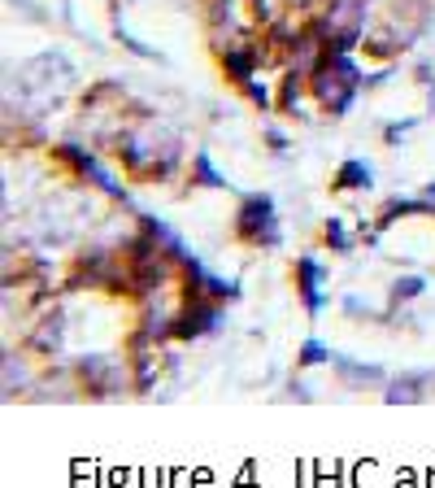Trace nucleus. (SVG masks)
I'll return each instance as SVG.
<instances>
[{"label": "nucleus", "mask_w": 435, "mask_h": 488, "mask_svg": "<svg viewBox=\"0 0 435 488\" xmlns=\"http://www.w3.org/2000/svg\"><path fill=\"white\" fill-rule=\"evenodd\" d=\"M262 227L275 236V227H270V201H266V197H262V201H248V209H244V236L262 240Z\"/></svg>", "instance_id": "obj_1"}, {"label": "nucleus", "mask_w": 435, "mask_h": 488, "mask_svg": "<svg viewBox=\"0 0 435 488\" xmlns=\"http://www.w3.org/2000/svg\"><path fill=\"white\" fill-rule=\"evenodd\" d=\"M431 375H400L396 384H388V388H383V397H388V401H418V397H423L427 393V384Z\"/></svg>", "instance_id": "obj_2"}, {"label": "nucleus", "mask_w": 435, "mask_h": 488, "mask_svg": "<svg viewBox=\"0 0 435 488\" xmlns=\"http://www.w3.org/2000/svg\"><path fill=\"white\" fill-rule=\"evenodd\" d=\"M335 366H340V375L348 384H383V371L379 366H357V362H344V357H335Z\"/></svg>", "instance_id": "obj_3"}, {"label": "nucleus", "mask_w": 435, "mask_h": 488, "mask_svg": "<svg viewBox=\"0 0 435 488\" xmlns=\"http://www.w3.org/2000/svg\"><path fill=\"white\" fill-rule=\"evenodd\" d=\"M300 288H305V305H309V314H318V305H322V297H318V266L305 257L300 262Z\"/></svg>", "instance_id": "obj_4"}, {"label": "nucleus", "mask_w": 435, "mask_h": 488, "mask_svg": "<svg viewBox=\"0 0 435 488\" xmlns=\"http://www.w3.org/2000/svg\"><path fill=\"white\" fill-rule=\"evenodd\" d=\"M322 362H335V353H331V349H322L318 340H305V349H300V366H322Z\"/></svg>", "instance_id": "obj_5"}, {"label": "nucleus", "mask_w": 435, "mask_h": 488, "mask_svg": "<svg viewBox=\"0 0 435 488\" xmlns=\"http://www.w3.org/2000/svg\"><path fill=\"white\" fill-rule=\"evenodd\" d=\"M344 184H370V170L361 166V161H348V166H344Z\"/></svg>", "instance_id": "obj_6"}]
</instances>
